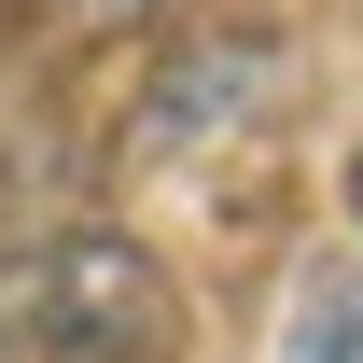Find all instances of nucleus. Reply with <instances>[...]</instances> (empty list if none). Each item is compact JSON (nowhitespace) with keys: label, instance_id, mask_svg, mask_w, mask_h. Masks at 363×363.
<instances>
[{"label":"nucleus","instance_id":"nucleus-1","mask_svg":"<svg viewBox=\"0 0 363 363\" xmlns=\"http://www.w3.org/2000/svg\"><path fill=\"white\" fill-rule=\"evenodd\" d=\"M14 335L28 363H182V279L126 224H70L14 279Z\"/></svg>","mask_w":363,"mask_h":363},{"label":"nucleus","instance_id":"nucleus-2","mask_svg":"<svg viewBox=\"0 0 363 363\" xmlns=\"http://www.w3.org/2000/svg\"><path fill=\"white\" fill-rule=\"evenodd\" d=\"M252 112V98H279V43H196L168 70V84H154V154H182V140H196V112Z\"/></svg>","mask_w":363,"mask_h":363},{"label":"nucleus","instance_id":"nucleus-3","mask_svg":"<svg viewBox=\"0 0 363 363\" xmlns=\"http://www.w3.org/2000/svg\"><path fill=\"white\" fill-rule=\"evenodd\" d=\"M294 363H363V294H335V308L308 321V350H294Z\"/></svg>","mask_w":363,"mask_h":363},{"label":"nucleus","instance_id":"nucleus-4","mask_svg":"<svg viewBox=\"0 0 363 363\" xmlns=\"http://www.w3.org/2000/svg\"><path fill=\"white\" fill-rule=\"evenodd\" d=\"M0 363H14V279H0Z\"/></svg>","mask_w":363,"mask_h":363},{"label":"nucleus","instance_id":"nucleus-5","mask_svg":"<svg viewBox=\"0 0 363 363\" xmlns=\"http://www.w3.org/2000/svg\"><path fill=\"white\" fill-rule=\"evenodd\" d=\"M350 210H363V168H350Z\"/></svg>","mask_w":363,"mask_h":363},{"label":"nucleus","instance_id":"nucleus-6","mask_svg":"<svg viewBox=\"0 0 363 363\" xmlns=\"http://www.w3.org/2000/svg\"><path fill=\"white\" fill-rule=\"evenodd\" d=\"M112 14H140V0H112Z\"/></svg>","mask_w":363,"mask_h":363}]
</instances>
